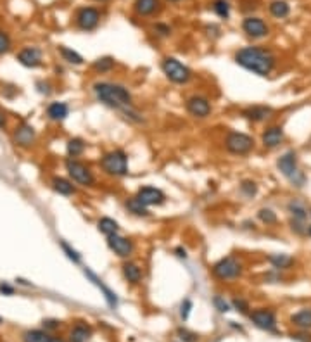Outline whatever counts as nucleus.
Segmentation results:
<instances>
[{"instance_id": "nucleus-1", "label": "nucleus", "mask_w": 311, "mask_h": 342, "mask_svg": "<svg viewBox=\"0 0 311 342\" xmlns=\"http://www.w3.org/2000/svg\"><path fill=\"white\" fill-rule=\"evenodd\" d=\"M235 62L258 76H268L275 67V56L264 47L249 45L235 52Z\"/></svg>"}, {"instance_id": "nucleus-2", "label": "nucleus", "mask_w": 311, "mask_h": 342, "mask_svg": "<svg viewBox=\"0 0 311 342\" xmlns=\"http://www.w3.org/2000/svg\"><path fill=\"white\" fill-rule=\"evenodd\" d=\"M94 94L99 102L112 109H125L132 105V94L125 85L111 82H97L94 83Z\"/></svg>"}, {"instance_id": "nucleus-3", "label": "nucleus", "mask_w": 311, "mask_h": 342, "mask_svg": "<svg viewBox=\"0 0 311 342\" xmlns=\"http://www.w3.org/2000/svg\"><path fill=\"white\" fill-rule=\"evenodd\" d=\"M100 168L106 175L111 176H127L128 175V156L125 150L114 149L109 150L100 158Z\"/></svg>"}, {"instance_id": "nucleus-4", "label": "nucleus", "mask_w": 311, "mask_h": 342, "mask_svg": "<svg viewBox=\"0 0 311 342\" xmlns=\"http://www.w3.org/2000/svg\"><path fill=\"white\" fill-rule=\"evenodd\" d=\"M161 69L163 73L166 74V78L170 80V82L176 83V85H185V83H188L192 80V71L175 57L163 59Z\"/></svg>"}, {"instance_id": "nucleus-5", "label": "nucleus", "mask_w": 311, "mask_h": 342, "mask_svg": "<svg viewBox=\"0 0 311 342\" xmlns=\"http://www.w3.org/2000/svg\"><path fill=\"white\" fill-rule=\"evenodd\" d=\"M211 272L218 280H235L242 275V263L237 257L226 256L213 264Z\"/></svg>"}, {"instance_id": "nucleus-6", "label": "nucleus", "mask_w": 311, "mask_h": 342, "mask_svg": "<svg viewBox=\"0 0 311 342\" xmlns=\"http://www.w3.org/2000/svg\"><path fill=\"white\" fill-rule=\"evenodd\" d=\"M225 147L234 156H246L254 149V138L242 132H230L225 137Z\"/></svg>"}, {"instance_id": "nucleus-7", "label": "nucleus", "mask_w": 311, "mask_h": 342, "mask_svg": "<svg viewBox=\"0 0 311 342\" xmlns=\"http://www.w3.org/2000/svg\"><path fill=\"white\" fill-rule=\"evenodd\" d=\"M66 171H68L69 178L78 185L92 187V185L95 183V176H94V173H92V170L85 163L78 161V159L69 158L68 161H66Z\"/></svg>"}, {"instance_id": "nucleus-8", "label": "nucleus", "mask_w": 311, "mask_h": 342, "mask_svg": "<svg viewBox=\"0 0 311 342\" xmlns=\"http://www.w3.org/2000/svg\"><path fill=\"white\" fill-rule=\"evenodd\" d=\"M185 109H187V112L190 114V116L199 118V120L208 118L209 114H211V111H213L209 99H206V97H203V95L188 97V99L185 100Z\"/></svg>"}, {"instance_id": "nucleus-9", "label": "nucleus", "mask_w": 311, "mask_h": 342, "mask_svg": "<svg viewBox=\"0 0 311 342\" xmlns=\"http://www.w3.org/2000/svg\"><path fill=\"white\" fill-rule=\"evenodd\" d=\"M100 23V12L95 7H82L76 12V26L82 31H92L99 26Z\"/></svg>"}, {"instance_id": "nucleus-10", "label": "nucleus", "mask_w": 311, "mask_h": 342, "mask_svg": "<svg viewBox=\"0 0 311 342\" xmlns=\"http://www.w3.org/2000/svg\"><path fill=\"white\" fill-rule=\"evenodd\" d=\"M242 29H244V33H246L249 38H253V40L264 38V36H268V33H270L268 24L264 23L261 18H256V16H247V18L242 21Z\"/></svg>"}, {"instance_id": "nucleus-11", "label": "nucleus", "mask_w": 311, "mask_h": 342, "mask_svg": "<svg viewBox=\"0 0 311 342\" xmlns=\"http://www.w3.org/2000/svg\"><path fill=\"white\" fill-rule=\"evenodd\" d=\"M249 318H251V322H253L258 328H261V330H266V332L277 330V316L271 310H266V308L254 310L253 313L249 315Z\"/></svg>"}, {"instance_id": "nucleus-12", "label": "nucleus", "mask_w": 311, "mask_h": 342, "mask_svg": "<svg viewBox=\"0 0 311 342\" xmlns=\"http://www.w3.org/2000/svg\"><path fill=\"white\" fill-rule=\"evenodd\" d=\"M107 247L120 257H130L133 254V251H135V246H133L132 240L123 237V235H120V234L109 235L107 237Z\"/></svg>"}, {"instance_id": "nucleus-13", "label": "nucleus", "mask_w": 311, "mask_h": 342, "mask_svg": "<svg viewBox=\"0 0 311 342\" xmlns=\"http://www.w3.org/2000/svg\"><path fill=\"white\" fill-rule=\"evenodd\" d=\"M135 197L144 206H147V208H152V206H161V204H165V201H166L165 192H163V190H159V188H156V187H150V185L138 188V192H137Z\"/></svg>"}, {"instance_id": "nucleus-14", "label": "nucleus", "mask_w": 311, "mask_h": 342, "mask_svg": "<svg viewBox=\"0 0 311 342\" xmlns=\"http://www.w3.org/2000/svg\"><path fill=\"white\" fill-rule=\"evenodd\" d=\"M277 168L287 180H292L301 170L297 168V154L294 150H287L277 161Z\"/></svg>"}, {"instance_id": "nucleus-15", "label": "nucleus", "mask_w": 311, "mask_h": 342, "mask_svg": "<svg viewBox=\"0 0 311 342\" xmlns=\"http://www.w3.org/2000/svg\"><path fill=\"white\" fill-rule=\"evenodd\" d=\"M12 138H14V143L19 147H31L33 143H35V138H36V132L35 128H33L31 125H19L16 126L14 133H12Z\"/></svg>"}, {"instance_id": "nucleus-16", "label": "nucleus", "mask_w": 311, "mask_h": 342, "mask_svg": "<svg viewBox=\"0 0 311 342\" xmlns=\"http://www.w3.org/2000/svg\"><path fill=\"white\" fill-rule=\"evenodd\" d=\"M284 128L282 126H268L261 135V143L266 149H275L284 142Z\"/></svg>"}, {"instance_id": "nucleus-17", "label": "nucleus", "mask_w": 311, "mask_h": 342, "mask_svg": "<svg viewBox=\"0 0 311 342\" xmlns=\"http://www.w3.org/2000/svg\"><path fill=\"white\" fill-rule=\"evenodd\" d=\"M242 116L246 120L253 121V123H261V121H266L268 118L273 116V107H270V105H251V107L244 109Z\"/></svg>"}, {"instance_id": "nucleus-18", "label": "nucleus", "mask_w": 311, "mask_h": 342, "mask_svg": "<svg viewBox=\"0 0 311 342\" xmlns=\"http://www.w3.org/2000/svg\"><path fill=\"white\" fill-rule=\"evenodd\" d=\"M18 61L26 67H38L42 64V52L36 47H26L19 50Z\"/></svg>"}, {"instance_id": "nucleus-19", "label": "nucleus", "mask_w": 311, "mask_h": 342, "mask_svg": "<svg viewBox=\"0 0 311 342\" xmlns=\"http://www.w3.org/2000/svg\"><path fill=\"white\" fill-rule=\"evenodd\" d=\"M121 273H123V278L128 282L130 285H138L142 282V268L133 261H128L121 266Z\"/></svg>"}, {"instance_id": "nucleus-20", "label": "nucleus", "mask_w": 311, "mask_h": 342, "mask_svg": "<svg viewBox=\"0 0 311 342\" xmlns=\"http://www.w3.org/2000/svg\"><path fill=\"white\" fill-rule=\"evenodd\" d=\"M287 211L291 213V218L294 219V221H301V223H304L306 219H308V214H309L306 204L299 199H292L291 202H289Z\"/></svg>"}, {"instance_id": "nucleus-21", "label": "nucleus", "mask_w": 311, "mask_h": 342, "mask_svg": "<svg viewBox=\"0 0 311 342\" xmlns=\"http://www.w3.org/2000/svg\"><path fill=\"white\" fill-rule=\"evenodd\" d=\"M85 275H87L88 278H90V280L94 282V284L97 285L100 290H102V294H104V297H106V301H107L109 306H111V308H116V306H118V297H116V294L112 292V290L109 289V287L104 285V284H102V280H100V278H99L97 275H95L94 272H90V270H85Z\"/></svg>"}, {"instance_id": "nucleus-22", "label": "nucleus", "mask_w": 311, "mask_h": 342, "mask_svg": "<svg viewBox=\"0 0 311 342\" xmlns=\"http://www.w3.org/2000/svg\"><path fill=\"white\" fill-rule=\"evenodd\" d=\"M159 9V0H135L133 2V11L137 16H152Z\"/></svg>"}, {"instance_id": "nucleus-23", "label": "nucleus", "mask_w": 311, "mask_h": 342, "mask_svg": "<svg viewBox=\"0 0 311 342\" xmlns=\"http://www.w3.org/2000/svg\"><path fill=\"white\" fill-rule=\"evenodd\" d=\"M47 116L52 121H64L69 116V105L66 102H52L47 107Z\"/></svg>"}, {"instance_id": "nucleus-24", "label": "nucleus", "mask_w": 311, "mask_h": 342, "mask_svg": "<svg viewBox=\"0 0 311 342\" xmlns=\"http://www.w3.org/2000/svg\"><path fill=\"white\" fill-rule=\"evenodd\" d=\"M291 322L294 327H297L299 330H309L311 328V308H304V310L294 313L291 316Z\"/></svg>"}, {"instance_id": "nucleus-25", "label": "nucleus", "mask_w": 311, "mask_h": 342, "mask_svg": "<svg viewBox=\"0 0 311 342\" xmlns=\"http://www.w3.org/2000/svg\"><path fill=\"white\" fill-rule=\"evenodd\" d=\"M268 263H270L273 266V270H277V272H284V270L292 268L294 257L280 252V254H271L270 257H268Z\"/></svg>"}, {"instance_id": "nucleus-26", "label": "nucleus", "mask_w": 311, "mask_h": 342, "mask_svg": "<svg viewBox=\"0 0 311 342\" xmlns=\"http://www.w3.org/2000/svg\"><path fill=\"white\" fill-rule=\"evenodd\" d=\"M52 188L56 190L61 196H73L76 192V187L73 185V181L68 178H62V176H54L52 178Z\"/></svg>"}, {"instance_id": "nucleus-27", "label": "nucleus", "mask_w": 311, "mask_h": 342, "mask_svg": "<svg viewBox=\"0 0 311 342\" xmlns=\"http://www.w3.org/2000/svg\"><path fill=\"white\" fill-rule=\"evenodd\" d=\"M92 335V328L85 323H78L69 333V342H87Z\"/></svg>"}, {"instance_id": "nucleus-28", "label": "nucleus", "mask_w": 311, "mask_h": 342, "mask_svg": "<svg viewBox=\"0 0 311 342\" xmlns=\"http://www.w3.org/2000/svg\"><path fill=\"white\" fill-rule=\"evenodd\" d=\"M268 9H270V14L273 18L284 19L287 18L289 12H291V6H289V2H285V0H273V2H270V6H268Z\"/></svg>"}, {"instance_id": "nucleus-29", "label": "nucleus", "mask_w": 311, "mask_h": 342, "mask_svg": "<svg viewBox=\"0 0 311 342\" xmlns=\"http://www.w3.org/2000/svg\"><path fill=\"white\" fill-rule=\"evenodd\" d=\"M87 149V143L83 138L80 137H74V138H69L68 143H66V150H68V156L73 159H76L78 156H82L83 152Z\"/></svg>"}, {"instance_id": "nucleus-30", "label": "nucleus", "mask_w": 311, "mask_h": 342, "mask_svg": "<svg viewBox=\"0 0 311 342\" xmlns=\"http://www.w3.org/2000/svg\"><path fill=\"white\" fill-rule=\"evenodd\" d=\"M97 228H99L100 234H104L106 237L120 232V225H118V221H116V219H112V218H109V216L100 218L97 221Z\"/></svg>"}, {"instance_id": "nucleus-31", "label": "nucleus", "mask_w": 311, "mask_h": 342, "mask_svg": "<svg viewBox=\"0 0 311 342\" xmlns=\"http://www.w3.org/2000/svg\"><path fill=\"white\" fill-rule=\"evenodd\" d=\"M125 206H127V209H128L132 214H135V216L145 218V216H149V214H150L149 208L142 204V202L138 201L137 197H132V199H128L127 202H125Z\"/></svg>"}, {"instance_id": "nucleus-32", "label": "nucleus", "mask_w": 311, "mask_h": 342, "mask_svg": "<svg viewBox=\"0 0 311 342\" xmlns=\"http://www.w3.org/2000/svg\"><path fill=\"white\" fill-rule=\"evenodd\" d=\"M59 54H61V57L64 59L66 62H69V64H73V66L83 64V57L80 56L78 52H74L73 49L66 47V45H59Z\"/></svg>"}, {"instance_id": "nucleus-33", "label": "nucleus", "mask_w": 311, "mask_h": 342, "mask_svg": "<svg viewBox=\"0 0 311 342\" xmlns=\"http://www.w3.org/2000/svg\"><path fill=\"white\" fill-rule=\"evenodd\" d=\"M47 330H28L23 333V342H50Z\"/></svg>"}, {"instance_id": "nucleus-34", "label": "nucleus", "mask_w": 311, "mask_h": 342, "mask_svg": "<svg viewBox=\"0 0 311 342\" xmlns=\"http://www.w3.org/2000/svg\"><path fill=\"white\" fill-rule=\"evenodd\" d=\"M92 67H94V71H97V73H109V71L114 67V59L111 56L99 57L97 61L92 64Z\"/></svg>"}, {"instance_id": "nucleus-35", "label": "nucleus", "mask_w": 311, "mask_h": 342, "mask_svg": "<svg viewBox=\"0 0 311 342\" xmlns=\"http://www.w3.org/2000/svg\"><path fill=\"white\" fill-rule=\"evenodd\" d=\"M211 7H213L214 14L220 16L221 19H228L230 18V4H228V0H214Z\"/></svg>"}, {"instance_id": "nucleus-36", "label": "nucleus", "mask_w": 311, "mask_h": 342, "mask_svg": "<svg viewBox=\"0 0 311 342\" xmlns=\"http://www.w3.org/2000/svg\"><path fill=\"white\" fill-rule=\"evenodd\" d=\"M258 219L261 223H264V225H275L277 223V213L270 208H261L258 211Z\"/></svg>"}, {"instance_id": "nucleus-37", "label": "nucleus", "mask_w": 311, "mask_h": 342, "mask_svg": "<svg viewBox=\"0 0 311 342\" xmlns=\"http://www.w3.org/2000/svg\"><path fill=\"white\" fill-rule=\"evenodd\" d=\"M241 192L246 197H254L258 194V183L253 180H244L241 183Z\"/></svg>"}, {"instance_id": "nucleus-38", "label": "nucleus", "mask_w": 311, "mask_h": 342, "mask_svg": "<svg viewBox=\"0 0 311 342\" xmlns=\"http://www.w3.org/2000/svg\"><path fill=\"white\" fill-rule=\"evenodd\" d=\"M61 247H62V251H64V254L68 256V259H71L73 263H80V261H82V254H80L76 249L71 247L68 242H64V240H62Z\"/></svg>"}, {"instance_id": "nucleus-39", "label": "nucleus", "mask_w": 311, "mask_h": 342, "mask_svg": "<svg viewBox=\"0 0 311 342\" xmlns=\"http://www.w3.org/2000/svg\"><path fill=\"white\" fill-rule=\"evenodd\" d=\"M178 339L182 342H197L199 340V335H197L196 332H190L187 330V328H178Z\"/></svg>"}, {"instance_id": "nucleus-40", "label": "nucleus", "mask_w": 311, "mask_h": 342, "mask_svg": "<svg viewBox=\"0 0 311 342\" xmlns=\"http://www.w3.org/2000/svg\"><path fill=\"white\" fill-rule=\"evenodd\" d=\"M11 36L6 31H0V56L7 54L11 50Z\"/></svg>"}, {"instance_id": "nucleus-41", "label": "nucleus", "mask_w": 311, "mask_h": 342, "mask_svg": "<svg viewBox=\"0 0 311 342\" xmlns=\"http://www.w3.org/2000/svg\"><path fill=\"white\" fill-rule=\"evenodd\" d=\"M213 304L220 313H228L230 311V304L226 302L223 297H220V295H216V297L213 299Z\"/></svg>"}, {"instance_id": "nucleus-42", "label": "nucleus", "mask_w": 311, "mask_h": 342, "mask_svg": "<svg viewBox=\"0 0 311 342\" xmlns=\"http://www.w3.org/2000/svg\"><path fill=\"white\" fill-rule=\"evenodd\" d=\"M190 311H192V301L190 299H185L182 302V306H180V316H182V320H188V316H190Z\"/></svg>"}, {"instance_id": "nucleus-43", "label": "nucleus", "mask_w": 311, "mask_h": 342, "mask_svg": "<svg viewBox=\"0 0 311 342\" xmlns=\"http://www.w3.org/2000/svg\"><path fill=\"white\" fill-rule=\"evenodd\" d=\"M232 306L237 311H241V313H247V311H249V304H247V301H244V299H234Z\"/></svg>"}, {"instance_id": "nucleus-44", "label": "nucleus", "mask_w": 311, "mask_h": 342, "mask_svg": "<svg viewBox=\"0 0 311 342\" xmlns=\"http://www.w3.org/2000/svg\"><path fill=\"white\" fill-rule=\"evenodd\" d=\"M292 339L299 342H311V333L308 330H301L297 333H292Z\"/></svg>"}, {"instance_id": "nucleus-45", "label": "nucleus", "mask_w": 311, "mask_h": 342, "mask_svg": "<svg viewBox=\"0 0 311 342\" xmlns=\"http://www.w3.org/2000/svg\"><path fill=\"white\" fill-rule=\"evenodd\" d=\"M154 31L158 33V35H161V36H168L171 33V28L166 26V24H163V23H158L154 26Z\"/></svg>"}, {"instance_id": "nucleus-46", "label": "nucleus", "mask_w": 311, "mask_h": 342, "mask_svg": "<svg viewBox=\"0 0 311 342\" xmlns=\"http://www.w3.org/2000/svg\"><path fill=\"white\" fill-rule=\"evenodd\" d=\"M59 325H61V322L56 320V318L44 320V328H45V330H56V328H59Z\"/></svg>"}, {"instance_id": "nucleus-47", "label": "nucleus", "mask_w": 311, "mask_h": 342, "mask_svg": "<svg viewBox=\"0 0 311 342\" xmlns=\"http://www.w3.org/2000/svg\"><path fill=\"white\" fill-rule=\"evenodd\" d=\"M0 294H4V295H12V294H14V287L7 285V284H0Z\"/></svg>"}, {"instance_id": "nucleus-48", "label": "nucleus", "mask_w": 311, "mask_h": 342, "mask_svg": "<svg viewBox=\"0 0 311 342\" xmlns=\"http://www.w3.org/2000/svg\"><path fill=\"white\" fill-rule=\"evenodd\" d=\"M6 125H7V116L4 111H0V128H4Z\"/></svg>"}, {"instance_id": "nucleus-49", "label": "nucleus", "mask_w": 311, "mask_h": 342, "mask_svg": "<svg viewBox=\"0 0 311 342\" xmlns=\"http://www.w3.org/2000/svg\"><path fill=\"white\" fill-rule=\"evenodd\" d=\"M175 252H176V256H178V257H187V251H185V249H182V247H178Z\"/></svg>"}, {"instance_id": "nucleus-50", "label": "nucleus", "mask_w": 311, "mask_h": 342, "mask_svg": "<svg viewBox=\"0 0 311 342\" xmlns=\"http://www.w3.org/2000/svg\"><path fill=\"white\" fill-rule=\"evenodd\" d=\"M50 342H64V340L59 339V337H52V339H50Z\"/></svg>"}, {"instance_id": "nucleus-51", "label": "nucleus", "mask_w": 311, "mask_h": 342, "mask_svg": "<svg viewBox=\"0 0 311 342\" xmlns=\"http://www.w3.org/2000/svg\"><path fill=\"white\" fill-rule=\"evenodd\" d=\"M306 234H308V235H309V237H311V225L308 226V230H306Z\"/></svg>"}, {"instance_id": "nucleus-52", "label": "nucleus", "mask_w": 311, "mask_h": 342, "mask_svg": "<svg viewBox=\"0 0 311 342\" xmlns=\"http://www.w3.org/2000/svg\"><path fill=\"white\" fill-rule=\"evenodd\" d=\"M170 2H180V0H170Z\"/></svg>"}, {"instance_id": "nucleus-53", "label": "nucleus", "mask_w": 311, "mask_h": 342, "mask_svg": "<svg viewBox=\"0 0 311 342\" xmlns=\"http://www.w3.org/2000/svg\"><path fill=\"white\" fill-rule=\"evenodd\" d=\"M97 2H104V0H97Z\"/></svg>"}, {"instance_id": "nucleus-54", "label": "nucleus", "mask_w": 311, "mask_h": 342, "mask_svg": "<svg viewBox=\"0 0 311 342\" xmlns=\"http://www.w3.org/2000/svg\"><path fill=\"white\" fill-rule=\"evenodd\" d=\"M309 216H311V209H309Z\"/></svg>"}, {"instance_id": "nucleus-55", "label": "nucleus", "mask_w": 311, "mask_h": 342, "mask_svg": "<svg viewBox=\"0 0 311 342\" xmlns=\"http://www.w3.org/2000/svg\"><path fill=\"white\" fill-rule=\"evenodd\" d=\"M0 323H2V318H0Z\"/></svg>"}]
</instances>
